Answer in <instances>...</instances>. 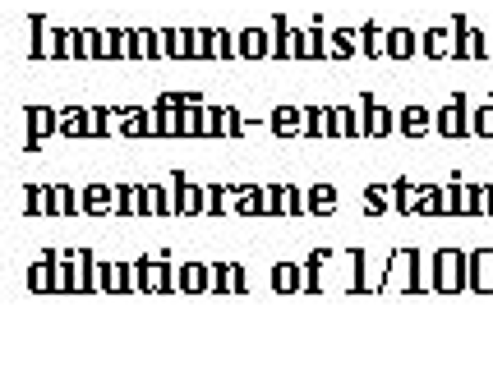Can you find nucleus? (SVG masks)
<instances>
[{"mask_svg": "<svg viewBox=\"0 0 493 377\" xmlns=\"http://www.w3.org/2000/svg\"><path fill=\"white\" fill-rule=\"evenodd\" d=\"M388 51H392V55H410V51H415V33H410V28H405V33L396 28V33L388 37Z\"/></svg>", "mask_w": 493, "mask_h": 377, "instance_id": "nucleus-1", "label": "nucleus"}, {"mask_svg": "<svg viewBox=\"0 0 493 377\" xmlns=\"http://www.w3.org/2000/svg\"><path fill=\"white\" fill-rule=\"evenodd\" d=\"M424 124H429V115H424V111H420V106H410V111H405V115H401V129H405V133H420V129H424Z\"/></svg>", "mask_w": 493, "mask_h": 377, "instance_id": "nucleus-2", "label": "nucleus"}, {"mask_svg": "<svg viewBox=\"0 0 493 377\" xmlns=\"http://www.w3.org/2000/svg\"><path fill=\"white\" fill-rule=\"evenodd\" d=\"M424 51H429V55H447L452 51V37L447 33H429V37H424Z\"/></svg>", "mask_w": 493, "mask_h": 377, "instance_id": "nucleus-3", "label": "nucleus"}, {"mask_svg": "<svg viewBox=\"0 0 493 377\" xmlns=\"http://www.w3.org/2000/svg\"><path fill=\"white\" fill-rule=\"evenodd\" d=\"M438 129L461 133V102H452V111H447V115H438Z\"/></svg>", "mask_w": 493, "mask_h": 377, "instance_id": "nucleus-4", "label": "nucleus"}, {"mask_svg": "<svg viewBox=\"0 0 493 377\" xmlns=\"http://www.w3.org/2000/svg\"><path fill=\"white\" fill-rule=\"evenodd\" d=\"M240 46H245V55H263L267 51V37L263 33H245V42H240Z\"/></svg>", "mask_w": 493, "mask_h": 377, "instance_id": "nucleus-5", "label": "nucleus"}, {"mask_svg": "<svg viewBox=\"0 0 493 377\" xmlns=\"http://www.w3.org/2000/svg\"><path fill=\"white\" fill-rule=\"evenodd\" d=\"M479 263H484V276H479V285H475V290H493V253H484ZM475 272H479V267H475Z\"/></svg>", "mask_w": 493, "mask_h": 377, "instance_id": "nucleus-6", "label": "nucleus"}, {"mask_svg": "<svg viewBox=\"0 0 493 377\" xmlns=\"http://www.w3.org/2000/svg\"><path fill=\"white\" fill-rule=\"evenodd\" d=\"M46 129H51V115H46V111H33V133H46Z\"/></svg>", "mask_w": 493, "mask_h": 377, "instance_id": "nucleus-7", "label": "nucleus"}, {"mask_svg": "<svg viewBox=\"0 0 493 377\" xmlns=\"http://www.w3.org/2000/svg\"><path fill=\"white\" fill-rule=\"evenodd\" d=\"M364 51H383V37H378V28H373V33H364Z\"/></svg>", "mask_w": 493, "mask_h": 377, "instance_id": "nucleus-8", "label": "nucleus"}]
</instances>
